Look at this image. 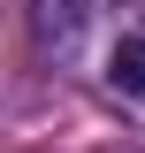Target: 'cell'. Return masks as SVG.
<instances>
[{
  "mask_svg": "<svg viewBox=\"0 0 145 153\" xmlns=\"http://www.w3.org/2000/svg\"><path fill=\"white\" fill-rule=\"evenodd\" d=\"M99 8H130V0H99Z\"/></svg>",
  "mask_w": 145,
  "mask_h": 153,
  "instance_id": "3957f363",
  "label": "cell"
},
{
  "mask_svg": "<svg viewBox=\"0 0 145 153\" xmlns=\"http://www.w3.org/2000/svg\"><path fill=\"white\" fill-rule=\"evenodd\" d=\"M107 84H115L122 100H145V31L115 38V54H107Z\"/></svg>",
  "mask_w": 145,
  "mask_h": 153,
  "instance_id": "7a4b0ae2",
  "label": "cell"
},
{
  "mask_svg": "<svg viewBox=\"0 0 145 153\" xmlns=\"http://www.w3.org/2000/svg\"><path fill=\"white\" fill-rule=\"evenodd\" d=\"M92 16H99V0H31V38L46 54H76Z\"/></svg>",
  "mask_w": 145,
  "mask_h": 153,
  "instance_id": "6da1fadb",
  "label": "cell"
}]
</instances>
